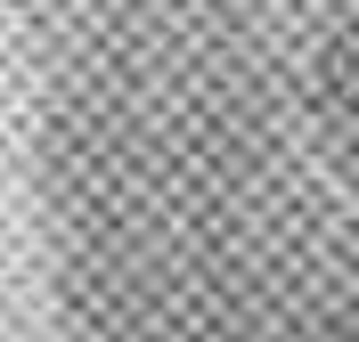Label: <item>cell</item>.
Segmentation results:
<instances>
[{"mask_svg": "<svg viewBox=\"0 0 359 342\" xmlns=\"http://www.w3.org/2000/svg\"><path fill=\"white\" fill-rule=\"evenodd\" d=\"M327 98H335V122L351 131V147H359V33L335 49V66H327Z\"/></svg>", "mask_w": 359, "mask_h": 342, "instance_id": "6da1fadb", "label": "cell"}]
</instances>
